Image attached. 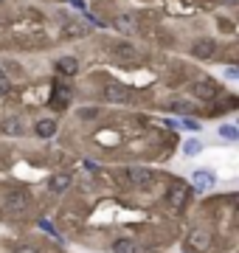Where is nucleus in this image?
Returning a JSON list of instances; mask_svg holds the SVG:
<instances>
[{
  "label": "nucleus",
  "instance_id": "f257e3e1",
  "mask_svg": "<svg viewBox=\"0 0 239 253\" xmlns=\"http://www.w3.org/2000/svg\"><path fill=\"white\" fill-rule=\"evenodd\" d=\"M217 51H220V42L211 40V37H200V40H194V42H192V56H194V59H202V62L214 59Z\"/></svg>",
  "mask_w": 239,
  "mask_h": 253
},
{
  "label": "nucleus",
  "instance_id": "f03ea898",
  "mask_svg": "<svg viewBox=\"0 0 239 253\" xmlns=\"http://www.w3.org/2000/svg\"><path fill=\"white\" fill-rule=\"evenodd\" d=\"M192 93L194 99H202V101H211L217 96H222V84H217L214 79H200L192 84Z\"/></svg>",
  "mask_w": 239,
  "mask_h": 253
},
{
  "label": "nucleus",
  "instance_id": "7ed1b4c3",
  "mask_svg": "<svg viewBox=\"0 0 239 253\" xmlns=\"http://www.w3.org/2000/svg\"><path fill=\"white\" fill-rule=\"evenodd\" d=\"M211 242H214V236H211V231H205V228H194L192 234H189V248H192L194 253H208L211 251Z\"/></svg>",
  "mask_w": 239,
  "mask_h": 253
},
{
  "label": "nucleus",
  "instance_id": "20e7f679",
  "mask_svg": "<svg viewBox=\"0 0 239 253\" xmlns=\"http://www.w3.org/2000/svg\"><path fill=\"white\" fill-rule=\"evenodd\" d=\"M189 194H192V189H189L183 180H172V183H169V197H166V200L172 203V208H175V211H180V208L186 206Z\"/></svg>",
  "mask_w": 239,
  "mask_h": 253
},
{
  "label": "nucleus",
  "instance_id": "39448f33",
  "mask_svg": "<svg viewBox=\"0 0 239 253\" xmlns=\"http://www.w3.org/2000/svg\"><path fill=\"white\" fill-rule=\"evenodd\" d=\"M87 34H90V28L84 26L82 20H62V26H59V37L62 40H82Z\"/></svg>",
  "mask_w": 239,
  "mask_h": 253
},
{
  "label": "nucleus",
  "instance_id": "423d86ee",
  "mask_svg": "<svg viewBox=\"0 0 239 253\" xmlns=\"http://www.w3.org/2000/svg\"><path fill=\"white\" fill-rule=\"evenodd\" d=\"M71 101H74V90H71V84L56 82V84H54V93H51V110H65Z\"/></svg>",
  "mask_w": 239,
  "mask_h": 253
},
{
  "label": "nucleus",
  "instance_id": "0eeeda50",
  "mask_svg": "<svg viewBox=\"0 0 239 253\" xmlns=\"http://www.w3.org/2000/svg\"><path fill=\"white\" fill-rule=\"evenodd\" d=\"M104 101H107V104H127V101H129L127 84H121V82H110V84H104Z\"/></svg>",
  "mask_w": 239,
  "mask_h": 253
},
{
  "label": "nucleus",
  "instance_id": "6e6552de",
  "mask_svg": "<svg viewBox=\"0 0 239 253\" xmlns=\"http://www.w3.org/2000/svg\"><path fill=\"white\" fill-rule=\"evenodd\" d=\"M214 183H217V174H214L211 169H194V172H192V189L194 191L211 189Z\"/></svg>",
  "mask_w": 239,
  "mask_h": 253
},
{
  "label": "nucleus",
  "instance_id": "1a4fd4ad",
  "mask_svg": "<svg viewBox=\"0 0 239 253\" xmlns=\"http://www.w3.org/2000/svg\"><path fill=\"white\" fill-rule=\"evenodd\" d=\"M28 206H31V197H28L26 191H11L9 197H6V208L9 211H14V214H26L28 211Z\"/></svg>",
  "mask_w": 239,
  "mask_h": 253
},
{
  "label": "nucleus",
  "instance_id": "9d476101",
  "mask_svg": "<svg viewBox=\"0 0 239 253\" xmlns=\"http://www.w3.org/2000/svg\"><path fill=\"white\" fill-rule=\"evenodd\" d=\"M124 174H127V177H124L127 186H132V189H144V186L152 183V172H149V169H127Z\"/></svg>",
  "mask_w": 239,
  "mask_h": 253
},
{
  "label": "nucleus",
  "instance_id": "9b49d317",
  "mask_svg": "<svg viewBox=\"0 0 239 253\" xmlns=\"http://www.w3.org/2000/svg\"><path fill=\"white\" fill-rule=\"evenodd\" d=\"M79 68H82V65H79L76 56H59V59L54 62V71L59 73V76H76Z\"/></svg>",
  "mask_w": 239,
  "mask_h": 253
},
{
  "label": "nucleus",
  "instance_id": "f8f14e48",
  "mask_svg": "<svg viewBox=\"0 0 239 253\" xmlns=\"http://www.w3.org/2000/svg\"><path fill=\"white\" fill-rule=\"evenodd\" d=\"M71 183H74V174L71 172H56V174H51V180H48V191H51V194H62V191H68Z\"/></svg>",
  "mask_w": 239,
  "mask_h": 253
},
{
  "label": "nucleus",
  "instance_id": "ddd939ff",
  "mask_svg": "<svg viewBox=\"0 0 239 253\" xmlns=\"http://www.w3.org/2000/svg\"><path fill=\"white\" fill-rule=\"evenodd\" d=\"M56 129H59V124H56L54 118H40L37 124H34V132H37V138H54Z\"/></svg>",
  "mask_w": 239,
  "mask_h": 253
},
{
  "label": "nucleus",
  "instance_id": "4468645a",
  "mask_svg": "<svg viewBox=\"0 0 239 253\" xmlns=\"http://www.w3.org/2000/svg\"><path fill=\"white\" fill-rule=\"evenodd\" d=\"M113 253H141V245L135 239H129V236H119V239H113Z\"/></svg>",
  "mask_w": 239,
  "mask_h": 253
},
{
  "label": "nucleus",
  "instance_id": "2eb2a0df",
  "mask_svg": "<svg viewBox=\"0 0 239 253\" xmlns=\"http://www.w3.org/2000/svg\"><path fill=\"white\" fill-rule=\"evenodd\" d=\"M3 132L6 135H14V138H20V135H26V124H23V118H6L3 121Z\"/></svg>",
  "mask_w": 239,
  "mask_h": 253
},
{
  "label": "nucleus",
  "instance_id": "dca6fc26",
  "mask_svg": "<svg viewBox=\"0 0 239 253\" xmlns=\"http://www.w3.org/2000/svg\"><path fill=\"white\" fill-rule=\"evenodd\" d=\"M116 54H119L121 59H135V56H138V51H135V45H132V42L121 40L119 45H116Z\"/></svg>",
  "mask_w": 239,
  "mask_h": 253
},
{
  "label": "nucleus",
  "instance_id": "f3484780",
  "mask_svg": "<svg viewBox=\"0 0 239 253\" xmlns=\"http://www.w3.org/2000/svg\"><path fill=\"white\" fill-rule=\"evenodd\" d=\"M202 152V144H200V138H189L183 144V155L186 158H197V155Z\"/></svg>",
  "mask_w": 239,
  "mask_h": 253
},
{
  "label": "nucleus",
  "instance_id": "a211bd4d",
  "mask_svg": "<svg viewBox=\"0 0 239 253\" xmlns=\"http://www.w3.org/2000/svg\"><path fill=\"white\" fill-rule=\"evenodd\" d=\"M116 28L124 31V34H132V31H135V20L129 17V14H121V17L116 20Z\"/></svg>",
  "mask_w": 239,
  "mask_h": 253
},
{
  "label": "nucleus",
  "instance_id": "6ab92c4d",
  "mask_svg": "<svg viewBox=\"0 0 239 253\" xmlns=\"http://www.w3.org/2000/svg\"><path fill=\"white\" fill-rule=\"evenodd\" d=\"M217 132H220L222 138H225V141H239V129L234 124H222L220 129H217Z\"/></svg>",
  "mask_w": 239,
  "mask_h": 253
},
{
  "label": "nucleus",
  "instance_id": "aec40b11",
  "mask_svg": "<svg viewBox=\"0 0 239 253\" xmlns=\"http://www.w3.org/2000/svg\"><path fill=\"white\" fill-rule=\"evenodd\" d=\"M79 118H82V121H93V118H99V107H84V110H79Z\"/></svg>",
  "mask_w": 239,
  "mask_h": 253
},
{
  "label": "nucleus",
  "instance_id": "412c9836",
  "mask_svg": "<svg viewBox=\"0 0 239 253\" xmlns=\"http://www.w3.org/2000/svg\"><path fill=\"white\" fill-rule=\"evenodd\" d=\"M11 87H14V84H11V79L6 76V73H3V76H0V96H9Z\"/></svg>",
  "mask_w": 239,
  "mask_h": 253
},
{
  "label": "nucleus",
  "instance_id": "4be33fe9",
  "mask_svg": "<svg viewBox=\"0 0 239 253\" xmlns=\"http://www.w3.org/2000/svg\"><path fill=\"white\" fill-rule=\"evenodd\" d=\"M172 110H177V113H189V110H192V101H186V99H175V101H172Z\"/></svg>",
  "mask_w": 239,
  "mask_h": 253
},
{
  "label": "nucleus",
  "instance_id": "5701e85b",
  "mask_svg": "<svg viewBox=\"0 0 239 253\" xmlns=\"http://www.w3.org/2000/svg\"><path fill=\"white\" fill-rule=\"evenodd\" d=\"M11 253H40L34 245H28V242H20V245H14L11 248Z\"/></svg>",
  "mask_w": 239,
  "mask_h": 253
},
{
  "label": "nucleus",
  "instance_id": "b1692460",
  "mask_svg": "<svg viewBox=\"0 0 239 253\" xmlns=\"http://www.w3.org/2000/svg\"><path fill=\"white\" fill-rule=\"evenodd\" d=\"M225 76H228V79H239V68L228 65V68H225Z\"/></svg>",
  "mask_w": 239,
  "mask_h": 253
},
{
  "label": "nucleus",
  "instance_id": "393cba45",
  "mask_svg": "<svg viewBox=\"0 0 239 253\" xmlns=\"http://www.w3.org/2000/svg\"><path fill=\"white\" fill-rule=\"evenodd\" d=\"M183 126H186V129H194V132H197V129H200V121H192V118H186Z\"/></svg>",
  "mask_w": 239,
  "mask_h": 253
},
{
  "label": "nucleus",
  "instance_id": "a878e982",
  "mask_svg": "<svg viewBox=\"0 0 239 253\" xmlns=\"http://www.w3.org/2000/svg\"><path fill=\"white\" fill-rule=\"evenodd\" d=\"M74 6H79V9H84V0H71Z\"/></svg>",
  "mask_w": 239,
  "mask_h": 253
},
{
  "label": "nucleus",
  "instance_id": "bb28decb",
  "mask_svg": "<svg viewBox=\"0 0 239 253\" xmlns=\"http://www.w3.org/2000/svg\"><path fill=\"white\" fill-rule=\"evenodd\" d=\"M3 73H6V71H3V65H0V76H3Z\"/></svg>",
  "mask_w": 239,
  "mask_h": 253
}]
</instances>
